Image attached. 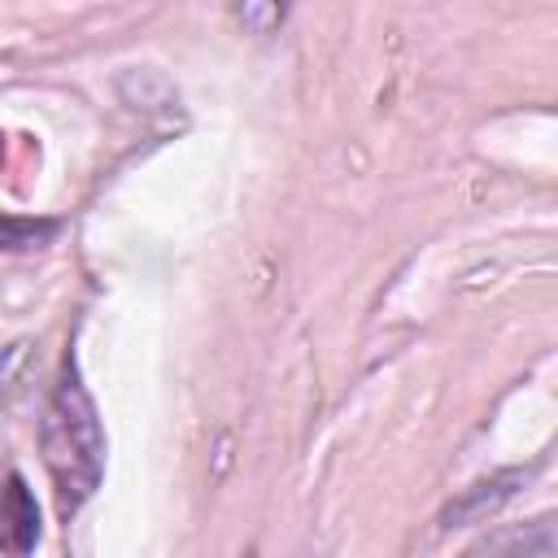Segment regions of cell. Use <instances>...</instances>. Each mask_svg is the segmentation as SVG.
Instances as JSON below:
<instances>
[{"label":"cell","mask_w":558,"mask_h":558,"mask_svg":"<svg viewBox=\"0 0 558 558\" xmlns=\"http://www.w3.org/2000/svg\"><path fill=\"white\" fill-rule=\"evenodd\" d=\"M39 449H44V466L52 480L57 514L70 523L83 510V501L100 488V475H105V427H100L92 392L83 388L74 357H65L52 384V397L44 405Z\"/></svg>","instance_id":"obj_1"},{"label":"cell","mask_w":558,"mask_h":558,"mask_svg":"<svg viewBox=\"0 0 558 558\" xmlns=\"http://www.w3.org/2000/svg\"><path fill=\"white\" fill-rule=\"evenodd\" d=\"M39 536V510L26 493V480L17 471L0 475V549L26 554Z\"/></svg>","instance_id":"obj_2"},{"label":"cell","mask_w":558,"mask_h":558,"mask_svg":"<svg viewBox=\"0 0 558 558\" xmlns=\"http://www.w3.org/2000/svg\"><path fill=\"white\" fill-rule=\"evenodd\" d=\"M231 13H235V22H240L244 31H253V35H270V31L283 22L288 0H231Z\"/></svg>","instance_id":"obj_3"}]
</instances>
